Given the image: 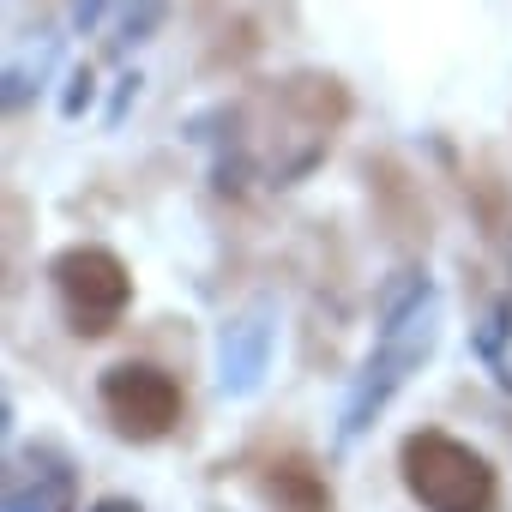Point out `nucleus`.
<instances>
[{
    "instance_id": "6e6552de",
    "label": "nucleus",
    "mask_w": 512,
    "mask_h": 512,
    "mask_svg": "<svg viewBox=\"0 0 512 512\" xmlns=\"http://www.w3.org/2000/svg\"><path fill=\"white\" fill-rule=\"evenodd\" d=\"M97 512H139V506H127V500H103Z\"/></svg>"
},
{
    "instance_id": "39448f33",
    "label": "nucleus",
    "mask_w": 512,
    "mask_h": 512,
    "mask_svg": "<svg viewBox=\"0 0 512 512\" xmlns=\"http://www.w3.org/2000/svg\"><path fill=\"white\" fill-rule=\"evenodd\" d=\"M7 512H73V470L55 452H25L7 476Z\"/></svg>"
},
{
    "instance_id": "f03ea898",
    "label": "nucleus",
    "mask_w": 512,
    "mask_h": 512,
    "mask_svg": "<svg viewBox=\"0 0 512 512\" xmlns=\"http://www.w3.org/2000/svg\"><path fill=\"white\" fill-rule=\"evenodd\" d=\"M398 464H404V488L428 512H494V470L464 440H452L440 428H422V434L404 440Z\"/></svg>"
},
{
    "instance_id": "0eeeda50",
    "label": "nucleus",
    "mask_w": 512,
    "mask_h": 512,
    "mask_svg": "<svg viewBox=\"0 0 512 512\" xmlns=\"http://www.w3.org/2000/svg\"><path fill=\"white\" fill-rule=\"evenodd\" d=\"M266 494H272V506H278V512H332L326 482H320L302 458L272 464V470H266Z\"/></svg>"
},
{
    "instance_id": "f257e3e1",
    "label": "nucleus",
    "mask_w": 512,
    "mask_h": 512,
    "mask_svg": "<svg viewBox=\"0 0 512 512\" xmlns=\"http://www.w3.org/2000/svg\"><path fill=\"white\" fill-rule=\"evenodd\" d=\"M434 338H440L434 290L428 284H410V296L398 308H386V326H380V338H374V350H368V362H362V374H356V386L344 398V422H338L344 440H356V434L374 428V416L398 398V386L428 362Z\"/></svg>"
},
{
    "instance_id": "7ed1b4c3",
    "label": "nucleus",
    "mask_w": 512,
    "mask_h": 512,
    "mask_svg": "<svg viewBox=\"0 0 512 512\" xmlns=\"http://www.w3.org/2000/svg\"><path fill=\"white\" fill-rule=\"evenodd\" d=\"M49 278H55V296H61L73 332H85V338H103L133 296V278L109 247H67L49 266Z\"/></svg>"
},
{
    "instance_id": "20e7f679",
    "label": "nucleus",
    "mask_w": 512,
    "mask_h": 512,
    "mask_svg": "<svg viewBox=\"0 0 512 512\" xmlns=\"http://www.w3.org/2000/svg\"><path fill=\"white\" fill-rule=\"evenodd\" d=\"M97 398H103L109 422H115L127 440H157V434H169L175 416H181V386H175L163 368H151V362H121V368H109L103 386H97Z\"/></svg>"
},
{
    "instance_id": "423d86ee",
    "label": "nucleus",
    "mask_w": 512,
    "mask_h": 512,
    "mask_svg": "<svg viewBox=\"0 0 512 512\" xmlns=\"http://www.w3.org/2000/svg\"><path fill=\"white\" fill-rule=\"evenodd\" d=\"M266 350H272V326L260 314L223 326V344H217V380H223V392H253V386H260Z\"/></svg>"
}]
</instances>
